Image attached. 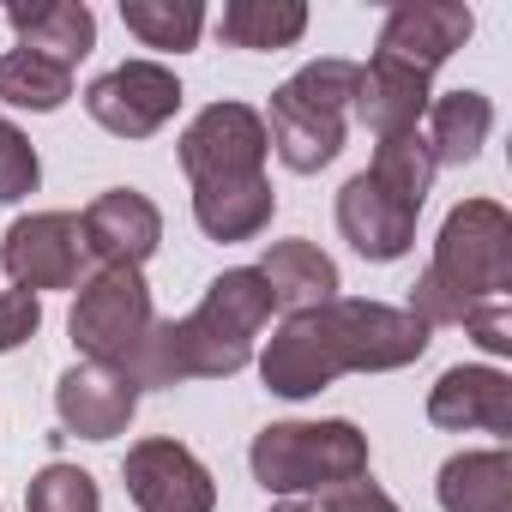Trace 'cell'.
I'll return each mask as SVG.
<instances>
[{
  "label": "cell",
  "instance_id": "1",
  "mask_svg": "<svg viewBox=\"0 0 512 512\" xmlns=\"http://www.w3.org/2000/svg\"><path fill=\"white\" fill-rule=\"evenodd\" d=\"M428 326L410 308L338 296L308 314H284V326L260 350V380L278 398H314L338 374H392L428 350Z\"/></svg>",
  "mask_w": 512,
  "mask_h": 512
},
{
  "label": "cell",
  "instance_id": "2",
  "mask_svg": "<svg viewBox=\"0 0 512 512\" xmlns=\"http://www.w3.org/2000/svg\"><path fill=\"white\" fill-rule=\"evenodd\" d=\"M272 290L253 266H229L205 284L187 320H151L139 350L127 356L133 386H181V380H229L253 362V344L272 326Z\"/></svg>",
  "mask_w": 512,
  "mask_h": 512
},
{
  "label": "cell",
  "instance_id": "3",
  "mask_svg": "<svg viewBox=\"0 0 512 512\" xmlns=\"http://www.w3.org/2000/svg\"><path fill=\"white\" fill-rule=\"evenodd\" d=\"M512 290V217L500 199H458L434 235V260L410 290V314L434 326H458L482 302H506Z\"/></svg>",
  "mask_w": 512,
  "mask_h": 512
},
{
  "label": "cell",
  "instance_id": "4",
  "mask_svg": "<svg viewBox=\"0 0 512 512\" xmlns=\"http://www.w3.org/2000/svg\"><path fill=\"white\" fill-rule=\"evenodd\" d=\"M428 187H434V157H428V139L422 133H404V139H380L374 145V163L362 175L344 181L338 193V229L344 241L374 266H392L416 247V217L428 205Z\"/></svg>",
  "mask_w": 512,
  "mask_h": 512
},
{
  "label": "cell",
  "instance_id": "5",
  "mask_svg": "<svg viewBox=\"0 0 512 512\" xmlns=\"http://www.w3.org/2000/svg\"><path fill=\"white\" fill-rule=\"evenodd\" d=\"M350 97H356V61H344V55L308 61L302 73H290V79L272 91V109L260 115V121H266V139H272V151H278V163L296 169V175H320V169L344 151Z\"/></svg>",
  "mask_w": 512,
  "mask_h": 512
},
{
  "label": "cell",
  "instance_id": "6",
  "mask_svg": "<svg viewBox=\"0 0 512 512\" xmlns=\"http://www.w3.org/2000/svg\"><path fill=\"white\" fill-rule=\"evenodd\" d=\"M253 482L278 500H314L326 488L362 482L368 476V434L344 416L326 422H272L247 446Z\"/></svg>",
  "mask_w": 512,
  "mask_h": 512
},
{
  "label": "cell",
  "instance_id": "7",
  "mask_svg": "<svg viewBox=\"0 0 512 512\" xmlns=\"http://www.w3.org/2000/svg\"><path fill=\"white\" fill-rule=\"evenodd\" d=\"M151 320H157V308H151L145 272L97 266V272H85V284H79V296H73L67 332H73V344L85 350V362L127 368V356L139 350V338L151 332Z\"/></svg>",
  "mask_w": 512,
  "mask_h": 512
},
{
  "label": "cell",
  "instance_id": "8",
  "mask_svg": "<svg viewBox=\"0 0 512 512\" xmlns=\"http://www.w3.org/2000/svg\"><path fill=\"white\" fill-rule=\"evenodd\" d=\"M266 121L253 103H205L187 133H181V169L193 187H223V181H260L266 175Z\"/></svg>",
  "mask_w": 512,
  "mask_h": 512
},
{
  "label": "cell",
  "instance_id": "9",
  "mask_svg": "<svg viewBox=\"0 0 512 512\" xmlns=\"http://www.w3.org/2000/svg\"><path fill=\"white\" fill-rule=\"evenodd\" d=\"M0 266H7L13 290H79L85 284V229L79 211H31L0 241Z\"/></svg>",
  "mask_w": 512,
  "mask_h": 512
},
{
  "label": "cell",
  "instance_id": "10",
  "mask_svg": "<svg viewBox=\"0 0 512 512\" xmlns=\"http://www.w3.org/2000/svg\"><path fill=\"white\" fill-rule=\"evenodd\" d=\"M181 109V79L163 61H121L85 85V115L115 139H151Z\"/></svg>",
  "mask_w": 512,
  "mask_h": 512
},
{
  "label": "cell",
  "instance_id": "11",
  "mask_svg": "<svg viewBox=\"0 0 512 512\" xmlns=\"http://www.w3.org/2000/svg\"><path fill=\"white\" fill-rule=\"evenodd\" d=\"M121 482H127V500L139 512H211L217 506L211 470L169 434L133 440L121 458Z\"/></svg>",
  "mask_w": 512,
  "mask_h": 512
},
{
  "label": "cell",
  "instance_id": "12",
  "mask_svg": "<svg viewBox=\"0 0 512 512\" xmlns=\"http://www.w3.org/2000/svg\"><path fill=\"white\" fill-rule=\"evenodd\" d=\"M85 229V260L91 266H127L145 272V260L163 247V211L139 187H109L79 211Z\"/></svg>",
  "mask_w": 512,
  "mask_h": 512
},
{
  "label": "cell",
  "instance_id": "13",
  "mask_svg": "<svg viewBox=\"0 0 512 512\" xmlns=\"http://www.w3.org/2000/svg\"><path fill=\"white\" fill-rule=\"evenodd\" d=\"M133 410H139V386H133L127 368L73 362L55 380V416L73 440H115V434H127Z\"/></svg>",
  "mask_w": 512,
  "mask_h": 512
},
{
  "label": "cell",
  "instance_id": "14",
  "mask_svg": "<svg viewBox=\"0 0 512 512\" xmlns=\"http://www.w3.org/2000/svg\"><path fill=\"white\" fill-rule=\"evenodd\" d=\"M470 31H476V13L458 7V0H398V7L386 13V25H380V49L374 55H392V61H404V67L434 79V67L452 61L470 43Z\"/></svg>",
  "mask_w": 512,
  "mask_h": 512
},
{
  "label": "cell",
  "instance_id": "15",
  "mask_svg": "<svg viewBox=\"0 0 512 512\" xmlns=\"http://www.w3.org/2000/svg\"><path fill=\"white\" fill-rule=\"evenodd\" d=\"M428 422L446 434H512V374L482 368V362H458L428 386Z\"/></svg>",
  "mask_w": 512,
  "mask_h": 512
},
{
  "label": "cell",
  "instance_id": "16",
  "mask_svg": "<svg viewBox=\"0 0 512 512\" xmlns=\"http://www.w3.org/2000/svg\"><path fill=\"white\" fill-rule=\"evenodd\" d=\"M434 91H428V73L392 61V55H368V67H356V97H350V115L374 133V139H404V133H422V115H428Z\"/></svg>",
  "mask_w": 512,
  "mask_h": 512
},
{
  "label": "cell",
  "instance_id": "17",
  "mask_svg": "<svg viewBox=\"0 0 512 512\" xmlns=\"http://www.w3.org/2000/svg\"><path fill=\"white\" fill-rule=\"evenodd\" d=\"M7 25H13L19 49L55 61L67 73L97 49V13L85 0H31V7H7Z\"/></svg>",
  "mask_w": 512,
  "mask_h": 512
},
{
  "label": "cell",
  "instance_id": "18",
  "mask_svg": "<svg viewBox=\"0 0 512 512\" xmlns=\"http://www.w3.org/2000/svg\"><path fill=\"white\" fill-rule=\"evenodd\" d=\"M266 278L272 290V308L278 314H308V308H326L338 302V266H332V253H320L314 241H272L266 247V260L253 266Z\"/></svg>",
  "mask_w": 512,
  "mask_h": 512
},
{
  "label": "cell",
  "instance_id": "19",
  "mask_svg": "<svg viewBox=\"0 0 512 512\" xmlns=\"http://www.w3.org/2000/svg\"><path fill=\"white\" fill-rule=\"evenodd\" d=\"M272 211H278L272 175H260V181H223V187H193V223L211 241H253V235H266Z\"/></svg>",
  "mask_w": 512,
  "mask_h": 512
},
{
  "label": "cell",
  "instance_id": "20",
  "mask_svg": "<svg viewBox=\"0 0 512 512\" xmlns=\"http://www.w3.org/2000/svg\"><path fill=\"white\" fill-rule=\"evenodd\" d=\"M440 512H512V452L488 446V452H458L440 464Z\"/></svg>",
  "mask_w": 512,
  "mask_h": 512
},
{
  "label": "cell",
  "instance_id": "21",
  "mask_svg": "<svg viewBox=\"0 0 512 512\" xmlns=\"http://www.w3.org/2000/svg\"><path fill=\"white\" fill-rule=\"evenodd\" d=\"M488 133H494V103L482 91H446V97L428 103V133L422 139H428L434 169L440 163H452V169L476 163V151L488 145Z\"/></svg>",
  "mask_w": 512,
  "mask_h": 512
},
{
  "label": "cell",
  "instance_id": "22",
  "mask_svg": "<svg viewBox=\"0 0 512 512\" xmlns=\"http://www.w3.org/2000/svg\"><path fill=\"white\" fill-rule=\"evenodd\" d=\"M308 31V7L302 0H229L217 37L229 49H290Z\"/></svg>",
  "mask_w": 512,
  "mask_h": 512
},
{
  "label": "cell",
  "instance_id": "23",
  "mask_svg": "<svg viewBox=\"0 0 512 512\" xmlns=\"http://www.w3.org/2000/svg\"><path fill=\"white\" fill-rule=\"evenodd\" d=\"M73 97V73L31 55V49H7L0 55V103L7 109H31V115H55Z\"/></svg>",
  "mask_w": 512,
  "mask_h": 512
},
{
  "label": "cell",
  "instance_id": "24",
  "mask_svg": "<svg viewBox=\"0 0 512 512\" xmlns=\"http://www.w3.org/2000/svg\"><path fill=\"white\" fill-rule=\"evenodd\" d=\"M121 25H127L145 49L181 55V49L199 43L205 7H199V0H121Z\"/></svg>",
  "mask_w": 512,
  "mask_h": 512
},
{
  "label": "cell",
  "instance_id": "25",
  "mask_svg": "<svg viewBox=\"0 0 512 512\" xmlns=\"http://www.w3.org/2000/svg\"><path fill=\"white\" fill-rule=\"evenodd\" d=\"M25 512H103V494H97V476L79 470V464H43L31 482H25Z\"/></svg>",
  "mask_w": 512,
  "mask_h": 512
},
{
  "label": "cell",
  "instance_id": "26",
  "mask_svg": "<svg viewBox=\"0 0 512 512\" xmlns=\"http://www.w3.org/2000/svg\"><path fill=\"white\" fill-rule=\"evenodd\" d=\"M43 181V163H37V145L13 127V121H0V205H13V199H31Z\"/></svg>",
  "mask_w": 512,
  "mask_h": 512
},
{
  "label": "cell",
  "instance_id": "27",
  "mask_svg": "<svg viewBox=\"0 0 512 512\" xmlns=\"http://www.w3.org/2000/svg\"><path fill=\"white\" fill-rule=\"evenodd\" d=\"M43 326V302L31 290H0V356H13L19 344H31Z\"/></svg>",
  "mask_w": 512,
  "mask_h": 512
},
{
  "label": "cell",
  "instance_id": "28",
  "mask_svg": "<svg viewBox=\"0 0 512 512\" xmlns=\"http://www.w3.org/2000/svg\"><path fill=\"white\" fill-rule=\"evenodd\" d=\"M458 326H464V338H476L488 356H512V302H482V308H470Z\"/></svg>",
  "mask_w": 512,
  "mask_h": 512
},
{
  "label": "cell",
  "instance_id": "29",
  "mask_svg": "<svg viewBox=\"0 0 512 512\" xmlns=\"http://www.w3.org/2000/svg\"><path fill=\"white\" fill-rule=\"evenodd\" d=\"M308 506H314V512H404V506H398L380 482H368V476H362V482H344V488H326V494H314Z\"/></svg>",
  "mask_w": 512,
  "mask_h": 512
},
{
  "label": "cell",
  "instance_id": "30",
  "mask_svg": "<svg viewBox=\"0 0 512 512\" xmlns=\"http://www.w3.org/2000/svg\"><path fill=\"white\" fill-rule=\"evenodd\" d=\"M272 512H314V506H308V500H278Z\"/></svg>",
  "mask_w": 512,
  "mask_h": 512
},
{
  "label": "cell",
  "instance_id": "31",
  "mask_svg": "<svg viewBox=\"0 0 512 512\" xmlns=\"http://www.w3.org/2000/svg\"><path fill=\"white\" fill-rule=\"evenodd\" d=\"M0 121H7V115H0Z\"/></svg>",
  "mask_w": 512,
  "mask_h": 512
}]
</instances>
